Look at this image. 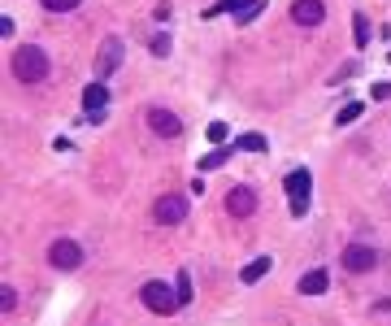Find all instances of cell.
<instances>
[{
	"instance_id": "obj_1",
	"label": "cell",
	"mask_w": 391,
	"mask_h": 326,
	"mask_svg": "<svg viewBox=\"0 0 391 326\" xmlns=\"http://www.w3.org/2000/svg\"><path fill=\"white\" fill-rule=\"evenodd\" d=\"M9 70H13V78H22V83H44L48 78V53L40 44H22L18 53H13Z\"/></svg>"
},
{
	"instance_id": "obj_2",
	"label": "cell",
	"mask_w": 391,
	"mask_h": 326,
	"mask_svg": "<svg viewBox=\"0 0 391 326\" xmlns=\"http://www.w3.org/2000/svg\"><path fill=\"white\" fill-rule=\"evenodd\" d=\"M139 300L148 304L157 318H170V314H178V309H183V304H178V291H174L170 283H157V279H153V283H144Z\"/></svg>"
},
{
	"instance_id": "obj_3",
	"label": "cell",
	"mask_w": 391,
	"mask_h": 326,
	"mask_svg": "<svg viewBox=\"0 0 391 326\" xmlns=\"http://www.w3.org/2000/svg\"><path fill=\"white\" fill-rule=\"evenodd\" d=\"M283 187H287V200H291V218H304L309 214V191H313V174H309V170H291L283 178Z\"/></svg>"
},
{
	"instance_id": "obj_4",
	"label": "cell",
	"mask_w": 391,
	"mask_h": 326,
	"mask_svg": "<svg viewBox=\"0 0 391 326\" xmlns=\"http://www.w3.org/2000/svg\"><path fill=\"white\" fill-rule=\"evenodd\" d=\"M48 261H53L57 270H78V266H83V243L53 239V243H48Z\"/></svg>"
},
{
	"instance_id": "obj_5",
	"label": "cell",
	"mask_w": 391,
	"mask_h": 326,
	"mask_svg": "<svg viewBox=\"0 0 391 326\" xmlns=\"http://www.w3.org/2000/svg\"><path fill=\"white\" fill-rule=\"evenodd\" d=\"M374 266H379V248H370V243H352V248H344V270L348 274H370Z\"/></svg>"
},
{
	"instance_id": "obj_6",
	"label": "cell",
	"mask_w": 391,
	"mask_h": 326,
	"mask_svg": "<svg viewBox=\"0 0 391 326\" xmlns=\"http://www.w3.org/2000/svg\"><path fill=\"white\" fill-rule=\"evenodd\" d=\"M122 57H126L122 40H118V35H109V40L101 44V53H96V74H101V78H109V74L122 65Z\"/></svg>"
},
{
	"instance_id": "obj_7",
	"label": "cell",
	"mask_w": 391,
	"mask_h": 326,
	"mask_svg": "<svg viewBox=\"0 0 391 326\" xmlns=\"http://www.w3.org/2000/svg\"><path fill=\"white\" fill-rule=\"evenodd\" d=\"M226 214H231V218H252L257 214V191L252 187H231V191H226Z\"/></svg>"
},
{
	"instance_id": "obj_8",
	"label": "cell",
	"mask_w": 391,
	"mask_h": 326,
	"mask_svg": "<svg viewBox=\"0 0 391 326\" xmlns=\"http://www.w3.org/2000/svg\"><path fill=\"white\" fill-rule=\"evenodd\" d=\"M153 218L161 226H178V222L187 218V200H183V196H161V200L153 205Z\"/></svg>"
},
{
	"instance_id": "obj_9",
	"label": "cell",
	"mask_w": 391,
	"mask_h": 326,
	"mask_svg": "<svg viewBox=\"0 0 391 326\" xmlns=\"http://www.w3.org/2000/svg\"><path fill=\"white\" fill-rule=\"evenodd\" d=\"M148 126L157 130V135H166V139H178V135H183V118H178V113H170V109H161V105L148 109Z\"/></svg>"
},
{
	"instance_id": "obj_10",
	"label": "cell",
	"mask_w": 391,
	"mask_h": 326,
	"mask_svg": "<svg viewBox=\"0 0 391 326\" xmlns=\"http://www.w3.org/2000/svg\"><path fill=\"white\" fill-rule=\"evenodd\" d=\"M291 18H296L300 26H322L326 5H322V0H296V5H291Z\"/></svg>"
},
{
	"instance_id": "obj_11",
	"label": "cell",
	"mask_w": 391,
	"mask_h": 326,
	"mask_svg": "<svg viewBox=\"0 0 391 326\" xmlns=\"http://www.w3.org/2000/svg\"><path fill=\"white\" fill-rule=\"evenodd\" d=\"M83 105H87V118L101 122V118H105V105H109V87H105V83H87Z\"/></svg>"
},
{
	"instance_id": "obj_12",
	"label": "cell",
	"mask_w": 391,
	"mask_h": 326,
	"mask_svg": "<svg viewBox=\"0 0 391 326\" xmlns=\"http://www.w3.org/2000/svg\"><path fill=\"white\" fill-rule=\"evenodd\" d=\"M326 287H331L326 270H304V274H300V283H296V291H300V296H322Z\"/></svg>"
},
{
	"instance_id": "obj_13",
	"label": "cell",
	"mask_w": 391,
	"mask_h": 326,
	"mask_svg": "<svg viewBox=\"0 0 391 326\" xmlns=\"http://www.w3.org/2000/svg\"><path fill=\"white\" fill-rule=\"evenodd\" d=\"M270 266H274V261H270V257H257V261H248V266H243V270H239V279H243V283H257V279H261V274H270Z\"/></svg>"
},
{
	"instance_id": "obj_14",
	"label": "cell",
	"mask_w": 391,
	"mask_h": 326,
	"mask_svg": "<svg viewBox=\"0 0 391 326\" xmlns=\"http://www.w3.org/2000/svg\"><path fill=\"white\" fill-rule=\"evenodd\" d=\"M361 113H365V105H361V101H348L344 109L335 113V126H348V122H356V118H361Z\"/></svg>"
},
{
	"instance_id": "obj_15",
	"label": "cell",
	"mask_w": 391,
	"mask_h": 326,
	"mask_svg": "<svg viewBox=\"0 0 391 326\" xmlns=\"http://www.w3.org/2000/svg\"><path fill=\"white\" fill-rule=\"evenodd\" d=\"M235 144H239L243 153H266V148H270V144H266V135H257V130H252V135H239Z\"/></svg>"
},
{
	"instance_id": "obj_16",
	"label": "cell",
	"mask_w": 391,
	"mask_h": 326,
	"mask_svg": "<svg viewBox=\"0 0 391 326\" xmlns=\"http://www.w3.org/2000/svg\"><path fill=\"white\" fill-rule=\"evenodd\" d=\"M243 5H248V0H218L214 9H205V18H218V13H239Z\"/></svg>"
},
{
	"instance_id": "obj_17",
	"label": "cell",
	"mask_w": 391,
	"mask_h": 326,
	"mask_svg": "<svg viewBox=\"0 0 391 326\" xmlns=\"http://www.w3.org/2000/svg\"><path fill=\"white\" fill-rule=\"evenodd\" d=\"M261 9H266V0H248V5H243V9L235 13V22H239V26H248V22L257 18V13H261Z\"/></svg>"
},
{
	"instance_id": "obj_18",
	"label": "cell",
	"mask_w": 391,
	"mask_h": 326,
	"mask_svg": "<svg viewBox=\"0 0 391 326\" xmlns=\"http://www.w3.org/2000/svg\"><path fill=\"white\" fill-rule=\"evenodd\" d=\"M40 5H44L48 13H70V9L83 5V0H40Z\"/></svg>"
},
{
	"instance_id": "obj_19",
	"label": "cell",
	"mask_w": 391,
	"mask_h": 326,
	"mask_svg": "<svg viewBox=\"0 0 391 326\" xmlns=\"http://www.w3.org/2000/svg\"><path fill=\"white\" fill-rule=\"evenodd\" d=\"M352 26H356V48H365V44H370V22H365V13H356Z\"/></svg>"
},
{
	"instance_id": "obj_20",
	"label": "cell",
	"mask_w": 391,
	"mask_h": 326,
	"mask_svg": "<svg viewBox=\"0 0 391 326\" xmlns=\"http://www.w3.org/2000/svg\"><path fill=\"white\" fill-rule=\"evenodd\" d=\"M226 157H231V153H226V148H214V153H209V157L200 161V170H205V174H209V170H218V166H222V161H226Z\"/></svg>"
},
{
	"instance_id": "obj_21",
	"label": "cell",
	"mask_w": 391,
	"mask_h": 326,
	"mask_svg": "<svg viewBox=\"0 0 391 326\" xmlns=\"http://www.w3.org/2000/svg\"><path fill=\"white\" fill-rule=\"evenodd\" d=\"M0 309H5V314L18 309V291H13V287H0Z\"/></svg>"
},
{
	"instance_id": "obj_22",
	"label": "cell",
	"mask_w": 391,
	"mask_h": 326,
	"mask_svg": "<svg viewBox=\"0 0 391 326\" xmlns=\"http://www.w3.org/2000/svg\"><path fill=\"white\" fill-rule=\"evenodd\" d=\"M174 291H178V304H187V300H191V283H187V274H178Z\"/></svg>"
},
{
	"instance_id": "obj_23",
	"label": "cell",
	"mask_w": 391,
	"mask_h": 326,
	"mask_svg": "<svg viewBox=\"0 0 391 326\" xmlns=\"http://www.w3.org/2000/svg\"><path fill=\"white\" fill-rule=\"evenodd\" d=\"M205 135H209V144H222V139H226V122H209Z\"/></svg>"
},
{
	"instance_id": "obj_24",
	"label": "cell",
	"mask_w": 391,
	"mask_h": 326,
	"mask_svg": "<svg viewBox=\"0 0 391 326\" xmlns=\"http://www.w3.org/2000/svg\"><path fill=\"white\" fill-rule=\"evenodd\" d=\"M153 53L166 57V53H170V35H153Z\"/></svg>"
},
{
	"instance_id": "obj_25",
	"label": "cell",
	"mask_w": 391,
	"mask_h": 326,
	"mask_svg": "<svg viewBox=\"0 0 391 326\" xmlns=\"http://www.w3.org/2000/svg\"><path fill=\"white\" fill-rule=\"evenodd\" d=\"M370 96H374V101H391V83H374Z\"/></svg>"
},
{
	"instance_id": "obj_26",
	"label": "cell",
	"mask_w": 391,
	"mask_h": 326,
	"mask_svg": "<svg viewBox=\"0 0 391 326\" xmlns=\"http://www.w3.org/2000/svg\"><path fill=\"white\" fill-rule=\"evenodd\" d=\"M348 74H356V65H339V70L331 74V83H344V78H348Z\"/></svg>"
}]
</instances>
